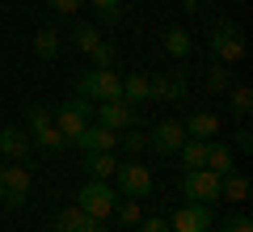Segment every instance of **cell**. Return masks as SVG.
<instances>
[{
	"instance_id": "1",
	"label": "cell",
	"mask_w": 253,
	"mask_h": 232,
	"mask_svg": "<svg viewBox=\"0 0 253 232\" xmlns=\"http://www.w3.org/2000/svg\"><path fill=\"white\" fill-rule=\"evenodd\" d=\"M76 93L89 97L93 106H101V101H123V76H118L114 68L81 72V76H76Z\"/></svg>"
},
{
	"instance_id": "2",
	"label": "cell",
	"mask_w": 253,
	"mask_h": 232,
	"mask_svg": "<svg viewBox=\"0 0 253 232\" xmlns=\"http://www.w3.org/2000/svg\"><path fill=\"white\" fill-rule=\"evenodd\" d=\"M207 46H211V59H215V63H228V68L241 63L245 55H249V43H245L241 26H232V21H219V26L211 30Z\"/></svg>"
},
{
	"instance_id": "3",
	"label": "cell",
	"mask_w": 253,
	"mask_h": 232,
	"mask_svg": "<svg viewBox=\"0 0 253 232\" xmlns=\"http://www.w3.org/2000/svg\"><path fill=\"white\" fill-rule=\"evenodd\" d=\"M30 186H34L30 161H13V165H4V178H0V207H4V211H21V207H26Z\"/></svg>"
},
{
	"instance_id": "4",
	"label": "cell",
	"mask_w": 253,
	"mask_h": 232,
	"mask_svg": "<svg viewBox=\"0 0 253 232\" xmlns=\"http://www.w3.org/2000/svg\"><path fill=\"white\" fill-rule=\"evenodd\" d=\"M114 190L123 198H152V169H148L144 161H118L114 169Z\"/></svg>"
},
{
	"instance_id": "5",
	"label": "cell",
	"mask_w": 253,
	"mask_h": 232,
	"mask_svg": "<svg viewBox=\"0 0 253 232\" xmlns=\"http://www.w3.org/2000/svg\"><path fill=\"white\" fill-rule=\"evenodd\" d=\"M93 110H97V106H93L89 97H81V93H72L68 101H59V106L51 110V123L59 127V131L68 135V139H72L76 131H84V127L93 123Z\"/></svg>"
},
{
	"instance_id": "6",
	"label": "cell",
	"mask_w": 253,
	"mask_h": 232,
	"mask_svg": "<svg viewBox=\"0 0 253 232\" xmlns=\"http://www.w3.org/2000/svg\"><path fill=\"white\" fill-rule=\"evenodd\" d=\"M114 203H118V190L110 186V182L89 178L81 190H76V207H81L84 215H93V220H106V215H114Z\"/></svg>"
},
{
	"instance_id": "7",
	"label": "cell",
	"mask_w": 253,
	"mask_h": 232,
	"mask_svg": "<svg viewBox=\"0 0 253 232\" xmlns=\"http://www.w3.org/2000/svg\"><path fill=\"white\" fill-rule=\"evenodd\" d=\"M181 194L186 203H219V173L211 169H186L181 173Z\"/></svg>"
},
{
	"instance_id": "8",
	"label": "cell",
	"mask_w": 253,
	"mask_h": 232,
	"mask_svg": "<svg viewBox=\"0 0 253 232\" xmlns=\"http://www.w3.org/2000/svg\"><path fill=\"white\" fill-rule=\"evenodd\" d=\"M186 93H190V81L181 68L148 76V101H186Z\"/></svg>"
},
{
	"instance_id": "9",
	"label": "cell",
	"mask_w": 253,
	"mask_h": 232,
	"mask_svg": "<svg viewBox=\"0 0 253 232\" xmlns=\"http://www.w3.org/2000/svg\"><path fill=\"white\" fill-rule=\"evenodd\" d=\"M169 232H211V207L207 203H186L169 215Z\"/></svg>"
},
{
	"instance_id": "10",
	"label": "cell",
	"mask_w": 253,
	"mask_h": 232,
	"mask_svg": "<svg viewBox=\"0 0 253 232\" xmlns=\"http://www.w3.org/2000/svg\"><path fill=\"white\" fill-rule=\"evenodd\" d=\"M68 148H81V152H114L118 148V131H110V127H101V123H89L84 131H76L72 139H68Z\"/></svg>"
},
{
	"instance_id": "11",
	"label": "cell",
	"mask_w": 253,
	"mask_h": 232,
	"mask_svg": "<svg viewBox=\"0 0 253 232\" xmlns=\"http://www.w3.org/2000/svg\"><path fill=\"white\" fill-rule=\"evenodd\" d=\"M181 139H186V131H181L177 118H161V123L148 131V148H152L156 156H173V152L181 148Z\"/></svg>"
},
{
	"instance_id": "12",
	"label": "cell",
	"mask_w": 253,
	"mask_h": 232,
	"mask_svg": "<svg viewBox=\"0 0 253 232\" xmlns=\"http://www.w3.org/2000/svg\"><path fill=\"white\" fill-rule=\"evenodd\" d=\"M93 123L110 127V131H126V127L139 123V114H135V106H131V101H101V106L93 110Z\"/></svg>"
},
{
	"instance_id": "13",
	"label": "cell",
	"mask_w": 253,
	"mask_h": 232,
	"mask_svg": "<svg viewBox=\"0 0 253 232\" xmlns=\"http://www.w3.org/2000/svg\"><path fill=\"white\" fill-rule=\"evenodd\" d=\"M30 139L26 127H0V161H30Z\"/></svg>"
},
{
	"instance_id": "14",
	"label": "cell",
	"mask_w": 253,
	"mask_h": 232,
	"mask_svg": "<svg viewBox=\"0 0 253 232\" xmlns=\"http://www.w3.org/2000/svg\"><path fill=\"white\" fill-rule=\"evenodd\" d=\"M249 190H253V182L245 169H228L219 178V198H228V203H249Z\"/></svg>"
},
{
	"instance_id": "15",
	"label": "cell",
	"mask_w": 253,
	"mask_h": 232,
	"mask_svg": "<svg viewBox=\"0 0 253 232\" xmlns=\"http://www.w3.org/2000/svg\"><path fill=\"white\" fill-rule=\"evenodd\" d=\"M181 131H186V139H215L219 135V118L211 114V110H194V114L181 123Z\"/></svg>"
},
{
	"instance_id": "16",
	"label": "cell",
	"mask_w": 253,
	"mask_h": 232,
	"mask_svg": "<svg viewBox=\"0 0 253 232\" xmlns=\"http://www.w3.org/2000/svg\"><path fill=\"white\" fill-rule=\"evenodd\" d=\"M161 46L173 55V59H186V55L194 51V38H190L186 26H165L161 30Z\"/></svg>"
},
{
	"instance_id": "17",
	"label": "cell",
	"mask_w": 253,
	"mask_h": 232,
	"mask_svg": "<svg viewBox=\"0 0 253 232\" xmlns=\"http://www.w3.org/2000/svg\"><path fill=\"white\" fill-rule=\"evenodd\" d=\"M203 169L219 173V178H224L228 169H236V165H232V148H228L224 139H207V161H203Z\"/></svg>"
},
{
	"instance_id": "18",
	"label": "cell",
	"mask_w": 253,
	"mask_h": 232,
	"mask_svg": "<svg viewBox=\"0 0 253 232\" xmlns=\"http://www.w3.org/2000/svg\"><path fill=\"white\" fill-rule=\"evenodd\" d=\"M84 169H89V178L110 182L114 169H118V161H114V152H84Z\"/></svg>"
},
{
	"instance_id": "19",
	"label": "cell",
	"mask_w": 253,
	"mask_h": 232,
	"mask_svg": "<svg viewBox=\"0 0 253 232\" xmlns=\"http://www.w3.org/2000/svg\"><path fill=\"white\" fill-rule=\"evenodd\" d=\"M30 139H34V148H42V152H51V156H59V152L63 148H68V135H63L59 131V127H42V131H34V135H30Z\"/></svg>"
},
{
	"instance_id": "20",
	"label": "cell",
	"mask_w": 253,
	"mask_h": 232,
	"mask_svg": "<svg viewBox=\"0 0 253 232\" xmlns=\"http://www.w3.org/2000/svg\"><path fill=\"white\" fill-rule=\"evenodd\" d=\"M68 43H72L76 51H84V55H89L93 46L101 43V34H97V26H89V21H76V26L68 30Z\"/></svg>"
},
{
	"instance_id": "21",
	"label": "cell",
	"mask_w": 253,
	"mask_h": 232,
	"mask_svg": "<svg viewBox=\"0 0 253 232\" xmlns=\"http://www.w3.org/2000/svg\"><path fill=\"white\" fill-rule=\"evenodd\" d=\"M123 101H131V106L148 101V72H131V76H123Z\"/></svg>"
},
{
	"instance_id": "22",
	"label": "cell",
	"mask_w": 253,
	"mask_h": 232,
	"mask_svg": "<svg viewBox=\"0 0 253 232\" xmlns=\"http://www.w3.org/2000/svg\"><path fill=\"white\" fill-rule=\"evenodd\" d=\"M84 224H89V215H84L81 207L72 203V207H63V211H59V215L51 220V228H55V232H81Z\"/></svg>"
},
{
	"instance_id": "23",
	"label": "cell",
	"mask_w": 253,
	"mask_h": 232,
	"mask_svg": "<svg viewBox=\"0 0 253 232\" xmlns=\"http://www.w3.org/2000/svg\"><path fill=\"white\" fill-rule=\"evenodd\" d=\"M34 55L38 59H59V30H38L34 34Z\"/></svg>"
},
{
	"instance_id": "24",
	"label": "cell",
	"mask_w": 253,
	"mask_h": 232,
	"mask_svg": "<svg viewBox=\"0 0 253 232\" xmlns=\"http://www.w3.org/2000/svg\"><path fill=\"white\" fill-rule=\"evenodd\" d=\"M114 215H118V224H123V228H135V224L144 220V207H139V198H123V194H118Z\"/></svg>"
},
{
	"instance_id": "25",
	"label": "cell",
	"mask_w": 253,
	"mask_h": 232,
	"mask_svg": "<svg viewBox=\"0 0 253 232\" xmlns=\"http://www.w3.org/2000/svg\"><path fill=\"white\" fill-rule=\"evenodd\" d=\"M228 110H232V114L241 118V123L253 114V93H249V85H236V89L228 93Z\"/></svg>"
},
{
	"instance_id": "26",
	"label": "cell",
	"mask_w": 253,
	"mask_h": 232,
	"mask_svg": "<svg viewBox=\"0 0 253 232\" xmlns=\"http://www.w3.org/2000/svg\"><path fill=\"white\" fill-rule=\"evenodd\" d=\"M181 161H186V169H203V161H207V139H181Z\"/></svg>"
},
{
	"instance_id": "27",
	"label": "cell",
	"mask_w": 253,
	"mask_h": 232,
	"mask_svg": "<svg viewBox=\"0 0 253 232\" xmlns=\"http://www.w3.org/2000/svg\"><path fill=\"white\" fill-rule=\"evenodd\" d=\"M118 143H123L126 152H144L148 148V131L135 123V127H126V131H118Z\"/></svg>"
},
{
	"instance_id": "28",
	"label": "cell",
	"mask_w": 253,
	"mask_h": 232,
	"mask_svg": "<svg viewBox=\"0 0 253 232\" xmlns=\"http://www.w3.org/2000/svg\"><path fill=\"white\" fill-rule=\"evenodd\" d=\"M84 4H93V9H97V17L106 21V26H114V21L123 17V0H84Z\"/></svg>"
},
{
	"instance_id": "29",
	"label": "cell",
	"mask_w": 253,
	"mask_h": 232,
	"mask_svg": "<svg viewBox=\"0 0 253 232\" xmlns=\"http://www.w3.org/2000/svg\"><path fill=\"white\" fill-rule=\"evenodd\" d=\"M42 127H51V106H30L26 110V131H42Z\"/></svg>"
},
{
	"instance_id": "30",
	"label": "cell",
	"mask_w": 253,
	"mask_h": 232,
	"mask_svg": "<svg viewBox=\"0 0 253 232\" xmlns=\"http://www.w3.org/2000/svg\"><path fill=\"white\" fill-rule=\"evenodd\" d=\"M207 93H228V63H211L207 68Z\"/></svg>"
},
{
	"instance_id": "31",
	"label": "cell",
	"mask_w": 253,
	"mask_h": 232,
	"mask_svg": "<svg viewBox=\"0 0 253 232\" xmlns=\"http://www.w3.org/2000/svg\"><path fill=\"white\" fill-rule=\"evenodd\" d=\"M219 232H253V220H249L245 211H232V215H224Z\"/></svg>"
},
{
	"instance_id": "32",
	"label": "cell",
	"mask_w": 253,
	"mask_h": 232,
	"mask_svg": "<svg viewBox=\"0 0 253 232\" xmlns=\"http://www.w3.org/2000/svg\"><path fill=\"white\" fill-rule=\"evenodd\" d=\"M89 55H93V68H114V55L118 51H114V43H97Z\"/></svg>"
},
{
	"instance_id": "33",
	"label": "cell",
	"mask_w": 253,
	"mask_h": 232,
	"mask_svg": "<svg viewBox=\"0 0 253 232\" xmlns=\"http://www.w3.org/2000/svg\"><path fill=\"white\" fill-rule=\"evenodd\" d=\"M135 232H169V215H144L135 224Z\"/></svg>"
},
{
	"instance_id": "34",
	"label": "cell",
	"mask_w": 253,
	"mask_h": 232,
	"mask_svg": "<svg viewBox=\"0 0 253 232\" xmlns=\"http://www.w3.org/2000/svg\"><path fill=\"white\" fill-rule=\"evenodd\" d=\"M232 143H236L241 152H253V131H249V123H241V127L232 131Z\"/></svg>"
},
{
	"instance_id": "35",
	"label": "cell",
	"mask_w": 253,
	"mask_h": 232,
	"mask_svg": "<svg viewBox=\"0 0 253 232\" xmlns=\"http://www.w3.org/2000/svg\"><path fill=\"white\" fill-rule=\"evenodd\" d=\"M46 4H51L55 13H63V17H68V13H76V9H81L84 0H46Z\"/></svg>"
},
{
	"instance_id": "36",
	"label": "cell",
	"mask_w": 253,
	"mask_h": 232,
	"mask_svg": "<svg viewBox=\"0 0 253 232\" xmlns=\"http://www.w3.org/2000/svg\"><path fill=\"white\" fill-rule=\"evenodd\" d=\"M199 4H203V0H181V9H186V13H199Z\"/></svg>"
},
{
	"instance_id": "37",
	"label": "cell",
	"mask_w": 253,
	"mask_h": 232,
	"mask_svg": "<svg viewBox=\"0 0 253 232\" xmlns=\"http://www.w3.org/2000/svg\"><path fill=\"white\" fill-rule=\"evenodd\" d=\"M0 178H4V161H0Z\"/></svg>"
}]
</instances>
